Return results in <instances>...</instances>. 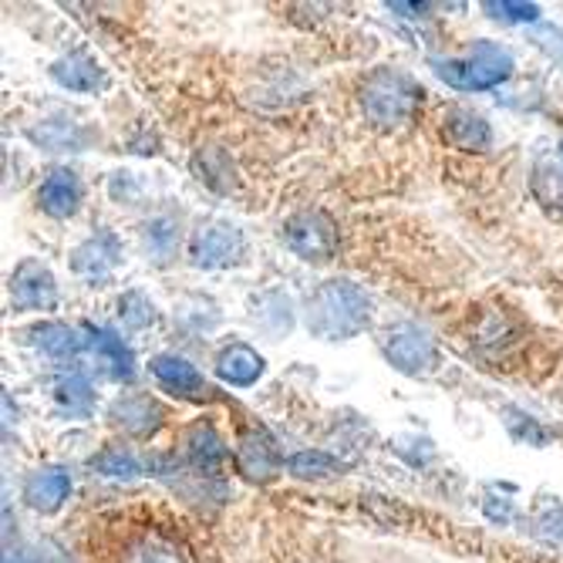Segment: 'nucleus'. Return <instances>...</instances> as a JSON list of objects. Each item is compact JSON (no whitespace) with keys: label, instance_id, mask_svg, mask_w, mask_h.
Instances as JSON below:
<instances>
[{"label":"nucleus","instance_id":"nucleus-1","mask_svg":"<svg viewBox=\"0 0 563 563\" xmlns=\"http://www.w3.org/2000/svg\"><path fill=\"white\" fill-rule=\"evenodd\" d=\"M307 331L324 341H344L362 334L372 321V297L351 280H328L307 300Z\"/></svg>","mask_w":563,"mask_h":563},{"label":"nucleus","instance_id":"nucleus-2","mask_svg":"<svg viewBox=\"0 0 563 563\" xmlns=\"http://www.w3.org/2000/svg\"><path fill=\"white\" fill-rule=\"evenodd\" d=\"M422 88L412 75L398 68H378L362 85V112L378 129H401L416 119Z\"/></svg>","mask_w":563,"mask_h":563},{"label":"nucleus","instance_id":"nucleus-3","mask_svg":"<svg viewBox=\"0 0 563 563\" xmlns=\"http://www.w3.org/2000/svg\"><path fill=\"white\" fill-rule=\"evenodd\" d=\"M435 75L455 91H489L514 75V55L496 41H476L463 58L435 62Z\"/></svg>","mask_w":563,"mask_h":563},{"label":"nucleus","instance_id":"nucleus-4","mask_svg":"<svg viewBox=\"0 0 563 563\" xmlns=\"http://www.w3.org/2000/svg\"><path fill=\"white\" fill-rule=\"evenodd\" d=\"M287 250L307 264H328L338 253V223L324 210H300L280 230Z\"/></svg>","mask_w":563,"mask_h":563},{"label":"nucleus","instance_id":"nucleus-5","mask_svg":"<svg viewBox=\"0 0 563 563\" xmlns=\"http://www.w3.org/2000/svg\"><path fill=\"white\" fill-rule=\"evenodd\" d=\"M382 351L401 375H432L439 365V347L419 324H395L382 338Z\"/></svg>","mask_w":563,"mask_h":563},{"label":"nucleus","instance_id":"nucleus-6","mask_svg":"<svg viewBox=\"0 0 563 563\" xmlns=\"http://www.w3.org/2000/svg\"><path fill=\"white\" fill-rule=\"evenodd\" d=\"M189 257H192V267H202V271L230 267L243 257V233L223 220L199 227L189 243Z\"/></svg>","mask_w":563,"mask_h":563},{"label":"nucleus","instance_id":"nucleus-7","mask_svg":"<svg viewBox=\"0 0 563 563\" xmlns=\"http://www.w3.org/2000/svg\"><path fill=\"white\" fill-rule=\"evenodd\" d=\"M122 264V240L112 230H98L71 253V271L88 284H106Z\"/></svg>","mask_w":563,"mask_h":563},{"label":"nucleus","instance_id":"nucleus-8","mask_svg":"<svg viewBox=\"0 0 563 563\" xmlns=\"http://www.w3.org/2000/svg\"><path fill=\"white\" fill-rule=\"evenodd\" d=\"M280 452L277 442L257 426V429H243L236 439V470L250 483H271L280 473Z\"/></svg>","mask_w":563,"mask_h":563},{"label":"nucleus","instance_id":"nucleus-9","mask_svg":"<svg viewBox=\"0 0 563 563\" xmlns=\"http://www.w3.org/2000/svg\"><path fill=\"white\" fill-rule=\"evenodd\" d=\"M11 300L21 311H51L58 303V284L41 261H24L11 274Z\"/></svg>","mask_w":563,"mask_h":563},{"label":"nucleus","instance_id":"nucleus-10","mask_svg":"<svg viewBox=\"0 0 563 563\" xmlns=\"http://www.w3.org/2000/svg\"><path fill=\"white\" fill-rule=\"evenodd\" d=\"M109 422L135 439H145L166 422V408L148 395H122L109 408Z\"/></svg>","mask_w":563,"mask_h":563},{"label":"nucleus","instance_id":"nucleus-11","mask_svg":"<svg viewBox=\"0 0 563 563\" xmlns=\"http://www.w3.org/2000/svg\"><path fill=\"white\" fill-rule=\"evenodd\" d=\"M183 455L186 463L202 473V476H217L227 466V442L210 422H196L183 432Z\"/></svg>","mask_w":563,"mask_h":563},{"label":"nucleus","instance_id":"nucleus-12","mask_svg":"<svg viewBox=\"0 0 563 563\" xmlns=\"http://www.w3.org/2000/svg\"><path fill=\"white\" fill-rule=\"evenodd\" d=\"M21 496L34 514L51 517V514H58V509L65 506V499L71 496V476H68V470H58V466L34 470L24 479Z\"/></svg>","mask_w":563,"mask_h":563},{"label":"nucleus","instance_id":"nucleus-13","mask_svg":"<svg viewBox=\"0 0 563 563\" xmlns=\"http://www.w3.org/2000/svg\"><path fill=\"white\" fill-rule=\"evenodd\" d=\"M264 372H267L264 354L257 347L243 344V341H233L217 354V378L227 382V385L250 388V385H257L264 378Z\"/></svg>","mask_w":563,"mask_h":563},{"label":"nucleus","instance_id":"nucleus-14","mask_svg":"<svg viewBox=\"0 0 563 563\" xmlns=\"http://www.w3.org/2000/svg\"><path fill=\"white\" fill-rule=\"evenodd\" d=\"M148 372L166 391H173L179 398H202V395L210 391L207 378H202L196 372V365H189L186 357H179V354H156L148 362Z\"/></svg>","mask_w":563,"mask_h":563},{"label":"nucleus","instance_id":"nucleus-15","mask_svg":"<svg viewBox=\"0 0 563 563\" xmlns=\"http://www.w3.org/2000/svg\"><path fill=\"white\" fill-rule=\"evenodd\" d=\"M37 202L47 217L68 220L81 207V179L71 169H51L37 189Z\"/></svg>","mask_w":563,"mask_h":563},{"label":"nucleus","instance_id":"nucleus-16","mask_svg":"<svg viewBox=\"0 0 563 563\" xmlns=\"http://www.w3.org/2000/svg\"><path fill=\"white\" fill-rule=\"evenodd\" d=\"M442 135L466 152H486L493 145V129L483 115L470 112V109H449L442 119Z\"/></svg>","mask_w":563,"mask_h":563},{"label":"nucleus","instance_id":"nucleus-17","mask_svg":"<svg viewBox=\"0 0 563 563\" xmlns=\"http://www.w3.org/2000/svg\"><path fill=\"white\" fill-rule=\"evenodd\" d=\"M88 344H91V351L101 357V365L109 368V375L115 378V382H132L135 378V354H132V347L115 334V331H109V328H88Z\"/></svg>","mask_w":563,"mask_h":563},{"label":"nucleus","instance_id":"nucleus-18","mask_svg":"<svg viewBox=\"0 0 563 563\" xmlns=\"http://www.w3.org/2000/svg\"><path fill=\"white\" fill-rule=\"evenodd\" d=\"M51 78H55L62 88L78 91V95H91V91H101V88H106V71H101L98 62L88 58V55L58 58L55 65H51Z\"/></svg>","mask_w":563,"mask_h":563},{"label":"nucleus","instance_id":"nucleus-19","mask_svg":"<svg viewBox=\"0 0 563 563\" xmlns=\"http://www.w3.org/2000/svg\"><path fill=\"white\" fill-rule=\"evenodd\" d=\"M55 408L68 419H88L95 412V388L85 375H65L55 385Z\"/></svg>","mask_w":563,"mask_h":563},{"label":"nucleus","instance_id":"nucleus-20","mask_svg":"<svg viewBox=\"0 0 563 563\" xmlns=\"http://www.w3.org/2000/svg\"><path fill=\"white\" fill-rule=\"evenodd\" d=\"M31 341L37 351H44L47 357H55V362H65V357H75L81 351V338L75 328L68 324H58V321H47V324H37L31 331Z\"/></svg>","mask_w":563,"mask_h":563},{"label":"nucleus","instance_id":"nucleus-21","mask_svg":"<svg viewBox=\"0 0 563 563\" xmlns=\"http://www.w3.org/2000/svg\"><path fill=\"white\" fill-rule=\"evenodd\" d=\"M533 537L547 547H563V503L556 496H540L530 514Z\"/></svg>","mask_w":563,"mask_h":563},{"label":"nucleus","instance_id":"nucleus-22","mask_svg":"<svg viewBox=\"0 0 563 563\" xmlns=\"http://www.w3.org/2000/svg\"><path fill=\"white\" fill-rule=\"evenodd\" d=\"M142 243L148 250L152 261L166 264L173 253H176V243H179V223L173 217H156L142 227Z\"/></svg>","mask_w":563,"mask_h":563},{"label":"nucleus","instance_id":"nucleus-23","mask_svg":"<svg viewBox=\"0 0 563 563\" xmlns=\"http://www.w3.org/2000/svg\"><path fill=\"white\" fill-rule=\"evenodd\" d=\"M287 473L297 479H331V476H341V463L321 449H303L287 459Z\"/></svg>","mask_w":563,"mask_h":563},{"label":"nucleus","instance_id":"nucleus-24","mask_svg":"<svg viewBox=\"0 0 563 563\" xmlns=\"http://www.w3.org/2000/svg\"><path fill=\"white\" fill-rule=\"evenodd\" d=\"M91 470L101 473V476H109V479H139L142 466H139V459L125 449V445H106L95 459H91Z\"/></svg>","mask_w":563,"mask_h":563},{"label":"nucleus","instance_id":"nucleus-25","mask_svg":"<svg viewBox=\"0 0 563 563\" xmlns=\"http://www.w3.org/2000/svg\"><path fill=\"white\" fill-rule=\"evenodd\" d=\"M122 563H186V560L176 550V543H169L163 537H142L139 543H132L125 550Z\"/></svg>","mask_w":563,"mask_h":563},{"label":"nucleus","instance_id":"nucleus-26","mask_svg":"<svg viewBox=\"0 0 563 563\" xmlns=\"http://www.w3.org/2000/svg\"><path fill=\"white\" fill-rule=\"evenodd\" d=\"M192 166H196V173H199L202 183L213 186V189H220V192H227V189L233 186V166H230V159H227V152H220V148L199 152Z\"/></svg>","mask_w":563,"mask_h":563},{"label":"nucleus","instance_id":"nucleus-27","mask_svg":"<svg viewBox=\"0 0 563 563\" xmlns=\"http://www.w3.org/2000/svg\"><path fill=\"white\" fill-rule=\"evenodd\" d=\"M119 318H122V324L125 328H132V331H145V328H152L156 324V303H152V297L148 294H142V290H129L122 300H119Z\"/></svg>","mask_w":563,"mask_h":563},{"label":"nucleus","instance_id":"nucleus-28","mask_svg":"<svg viewBox=\"0 0 563 563\" xmlns=\"http://www.w3.org/2000/svg\"><path fill=\"white\" fill-rule=\"evenodd\" d=\"M483 11H489V18L496 21H509V24H530L540 18V8L537 4H514V0H486Z\"/></svg>","mask_w":563,"mask_h":563},{"label":"nucleus","instance_id":"nucleus-29","mask_svg":"<svg viewBox=\"0 0 563 563\" xmlns=\"http://www.w3.org/2000/svg\"><path fill=\"white\" fill-rule=\"evenodd\" d=\"M533 186H550V192L540 196V202H547V207H556V202H563V173L556 166H537V179Z\"/></svg>","mask_w":563,"mask_h":563},{"label":"nucleus","instance_id":"nucleus-30","mask_svg":"<svg viewBox=\"0 0 563 563\" xmlns=\"http://www.w3.org/2000/svg\"><path fill=\"white\" fill-rule=\"evenodd\" d=\"M483 509H486V517H489L493 523H509V520H514V514H517L514 499L496 496V493H486V499H483Z\"/></svg>","mask_w":563,"mask_h":563},{"label":"nucleus","instance_id":"nucleus-31","mask_svg":"<svg viewBox=\"0 0 563 563\" xmlns=\"http://www.w3.org/2000/svg\"><path fill=\"white\" fill-rule=\"evenodd\" d=\"M514 419H506V422H520V429H514V435L517 439H527V442H533V445H543L547 442V432L530 419V416H520V412H509Z\"/></svg>","mask_w":563,"mask_h":563},{"label":"nucleus","instance_id":"nucleus-32","mask_svg":"<svg viewBox=\"0 0 563 563\" xmlns=\"http://www.w3.org/2000/svg\"><path fill=\"white\" fill-rule=\"evenodd\" d=\"M391 11H405V18H416V14H426L429 8L426 4H388Z\"/></svg>","mask_w":563,"mask_h":563},{"label":"nucleus","instance_id":"nucleus-33","mask_svg":"<svg viewBox=\"0 0 563 563\" xmlns=\"http://www.w3.org/2000/svg\"><path fill=\"white\" fill-rule=\"evenodd\" d=\"M4 563H18V560H11V556H4Z\"/></svg>","mask_w":563,"mask_h":563}]
</instances>
